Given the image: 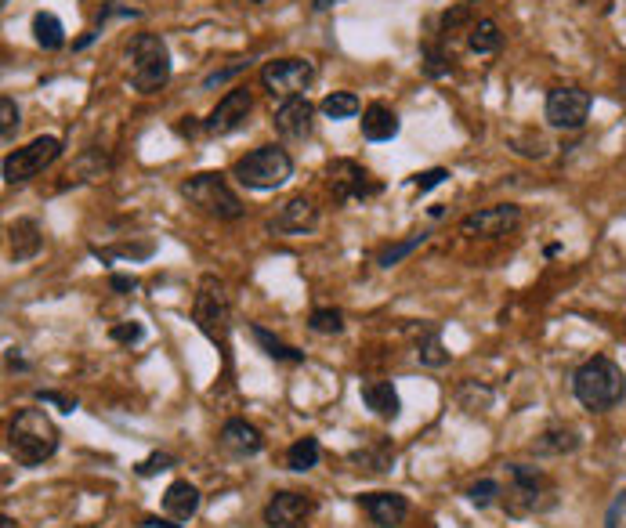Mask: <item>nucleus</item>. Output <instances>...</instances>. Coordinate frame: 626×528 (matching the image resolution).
<instances>
[{"mask_svg": "<svg viewBox=\"0 0 626 528\" xmlns=\"http://www.w3.org/2000/svg\"><path fill=\"white\" fill-rule=\"evenodd\" d=\"M572 395L590 413H608L626 398V377L623 369L608 355H594L572 373Z\"/></svg>", "mask_w": 626, "mask_h": 528, "instance_id": "obj_1", "label": "nucleus"}, {"mask_svg": "<svg viewBox=\"0 0 626 528\" xmlns=\"http://www.w3.org/2000/svg\"><path fill=\"white\" fill-rule=\"evenodd\" d=\"M58 427L44 409H19L8 427V453L19 467H40L58 453Z\"/></svg>", "mask_w": 626, "mask_h": 528, "instance_id": "obj_2", "label": "nucleus"}, {"mask_svg": "<svg viewBox=\"0 0 626 528\" xmlns=\"http://www.w3.org/2000/svg\"><path fill=\"white\" fill-rule=\"evenodd\" d=\"M232 178L243 185V189L254 192H272L283 189L286 181L294 178V160L290 152L279 149V145H261V149L247 152L232 163Z\"/></svg>", "mask_w": 626, "mask_h": 528, "instance_id": "obj_3", "label": "nucleus"}, {"mask_svg": "<svg viewBox=\"0 0 626 528\" xmlns=\"http://www.w3.org/2000/svg\"><path fill=\"white\" fill-rule=\"evenodd\" d=\"M181 196L189 199L196 210H203L207 217H218V221H239V217L247 214L243 199L232 192V185H228L225 174H218V170H200L189 181H181Z\"/></svg>", "mask_w": 626, "mask_h": 528, "instance_id": "obj_4", "label": "nucleus"}, {"mask_svg": "<svg viewBox=\"0 0 626 528\" xmlns=\"http://www.w3.org/2000/svg\"><path fill=\"white\" fill-rule=\"evenodd\" d=\"M127 55H131V87L138 95H156L171 84V51L156 33H138Z\"/></svg>", "mask_w": 626, "mask_h": 528, "instance_id": "obj_5", "label": "nucleus"}, {"mask_svg": "<svg viewBox=\"0 0 626 528\" xmlns=\"http://www.w3.org/2000/svg\"><path fill=\"white\" fill-rule=\"evenodd\" d=\"M192 315H196V326H200L214 344H225L228 330H232V304H228V293L221 279L203 275L200 290H196V304H192Z\"/></svg>", "mask_w": 626, "mask_h": 528, "instance_id": "obj_6", "label": "nucleus"}, {"mask_svg": "<svg viewBox=\"0 0 626 528\" xmlns=\"http://www.w3.org/2000/svg\"><path fill=\"white\" fill-rule=\"evenodd\" d=\"M315 69L312 58H276V62H265L261 69V87L268 95L286 102V98H304V91L315 84Z\"/></svg>", "mask_w": 626, "mask_h": 528, "instance_id": "obj_7", "label": "nucleus"}, {"mask_svg": "<svg viewBox=\"0 0 626 528\" xmlns=\"http://www.w3.org/2000/svg\"><path fill=\"white\" fill-rule=\"evenodd\" d=\"M58 156H62V138H55V134H40V138H33L29 145H22V149L4 156V181H8V185L33 181L37 174H44Z\"/></svg>", "mask_w": 626, "mask_h": 528, "instance_id": "obj_8", "label": "nucleus"}, {"mask_svg": "<svg viewBox=\"0 0 626 528\" xmlns=\"http://www.w3.org/2000/svg\"><path fill=\"white\" fill-rule=\"evenodd\" d=\"M326 189L337 203H362L380 192V185L370 178V170L359 167L355 160H330L326 167Z\"/></svg>", "mask_w": 626, "mask_h": 528, "instance_id": "obj_9", "label": "nucleus"}, {"mask_svg": "<svg viewBox=\"0 0 626 528\" xmlns=\"http://www.w3.org/2000/svg\"><path fill=\"white\" fill-rule=\"evenodd\" d=\"M518 225H522V207L518 203H496V207H482L475 214H467L460 221V232L471 239H503L511 236Z\"/></svg>", "mask_w": 626, "mask_h": 528, "instance_id": "obj_10", "label": "nucleus"}, {"mask_svg": "<svg viewBox=\"0 0 626 528\" xmlns=\"http://www.w3.org/2000/svg\"><path fill=\"white\" fill-rule=\"evenodd\" d=\"M543 116L558 131H579L590 116V91L583 87H554L543 105Z\"/></svg>", "mask_w": 626, "mask_h": 528, "instance_id": "obj_11", "label": "nucleus"}, {"mask_svg": "<svg viewBox=\"0 0 626 528\" xmlns=\"http://www.w3.org/2000/svg\"><path fill=\"white\" fill-rule=\"evenodd\" d=\"M250 109H254V95H250L247 87H232V91H225V95L218 98V105L210 109V116L203 120V131L225 138V134L239 131V127L247 123Z\"/></svg>", "mask_w": 626, "mask_h": 528, "instance_id": "obj_12", "label": "nucleus"}, {"mask_svg": "<svg viewBox=\"0 0 626 528\" xmlns=\"http://www.w3.org/2000/svg\"><path fill=\"white\" fill-rule=\"evenodd\" d=\"M543 478L536 467H525V463H511V485H507V510L511 514H529V510L540 507V496H543Z\"/></svg>", "mask_w": 626, "mask_h": 528, "instance_id": "obj_13", "label": "nucleus"}, {"mask_svg": "<svg viewBox=\"0 0 626 528\" xmlns=\"http://www.w3.org/2000/svg\"><path fill=\"white\" fill-rule=\"evenodd\" d=\"M315 225H319V207L308 196H290L268 217V232H276V236H304Z\"/></svg>", "mask_w": 626, "mask_h": 528, "instance_id": "obj_14", "label": "nucleus"}, {"mask_svg": "<svg viewBox=\"0 0 626 528\" xmlns=\"http://www.w3.org/2000/svg\"><path fill=\"white\" fill-rule=\"evenodd\" d=\"M272 123H276V131L283 134V138L301 142L315 127V105L308 102V98H286V102H279Z\"/></svg>", "mask_w": 626, "mask_h": 528, "instance_id": "obj_15", "label": "nucleus"}, {"mask_svg": "<svg viewBox=\"0 0 626 528\" xmlns=\"http://www.w3.org/2000/svg\"><path fill=\"white\" fill-rule=\"evenodd\" d=\"M308 514H312V500L301 496V492H276V496L265 503L268 528H301Z\"/></svg>", "mask_w": 626, "mask_h": 528, "instance_id": "obj_16", "label": "nucleus"}, {"mask_svg": "<svg viewBox=\"0 0 626 528\" xmlns=\"http://www.w3.org/2000/svg\"><path fill=\"white\" fill-rule=\"evenodd\" d=\"M359 507L370 514L377 528H399L409 518V500L399 492H366L359 496Z\"/></svg>", "mask_w": 626, "mask_h": 528, "instance_id": "obj_17", "label": "nucleus"}, {"mask_svg": "<svg viewBox=\"0 0 626 528\" xmlns=\"http://www.w3.org/2000/svg\"><path fill=\"white\" fill-rule=\"evenodd\" d=\"M402 123L399 113L384 102H373L362 109V138L366 142H391V138H399Z\"/></svg>", "mask_w": 626, "mask_h": 528, "instance_id": "obj_18", "label": "nucleus"}, {"mask_svg": "<svg viewBox=\"0 0 626 528\" xmlns=\"http://www.w3.org/2000/svg\"><path fill=\"white\" fill-rule=\"evenodd\" d=\"M359 395L366 402V409L373 416H380V420H395L402 413V398L391 380H362Z\"/></svg>", "mask_w": 626, "mask_h": 528, "instance_id": "obj_19", "label": "nucleus"}, {"mask_svg": "<svg viewBox=\"0 0 626 528\" xmlns=\"http://www.w3.org/2000/svg\"><path fill=\"white\" fill-rule=\"evenodd\" d=\"M8 243H11V261H33L44 250V232L33 217H19L8 225Z\"/></svg>", "mask_w": 626, "mask_h": 528, "instance_id": "obj_20", "label": "nucleus"}, {"mask_svg": "<svg viewBox=\"0 0 626 528\" xmlns=\"http://www.w3.org/2000/svg\"><path fill=\"white\" fill-rule=\"evenodd\" d=\"M221 445H225L232 456H257L265 449V438H261V431H257L254 424H247V420H228V424L221 427Z\"/></svg>", "mask_w": 626, "mask_h": 528, "instance_id": "obj_21", "label": "nucleus"}, {"mask_svg": "<svg viewBox=\"0 0 626 528\" xmlns=\"http://www.w3.org/2000/svg\"><path fill=\"white\" fill-rule=\"evenodd\" d=\"M163 507H167V514L178 521L196 518V510H200V489L189 485V481H174L171 489L163 492Z\"/></svg>", "mask_w": 626, "mask_h": 528, "instance_id": "obj_22", "label": "nucleus"}, {"mask_svg": "<svg viewBox=\"0 0 626 528\" xmlns=\"http://www.w3.org/2000/svg\"><path fill=\"white\" fill-rule=\"evenodd\" d=\"M579 449V434L569 431V427H551V431H543L536 442H532V453L540 456H565V453H576Z\"/></svg>", "mask_w": 626, "mask_h": 528, "instance_id": "obj_23", "label": "nucleus"}, {"mask_svg": "<svg viewBox=\"0 0 626 528\" xmlns=\"http://www.w3.org/2000/svg\"><path fill=\"white\" fill-rule=\"evenodd\" d=\"M467 48L475 55H496L503 48V33L493 19H475V26L467 29Z\"/></svg>", "mask_w": 626, "mask_h": 528, "instance_id": "obj_24", "label": "nucleus"}, {"mask_svg": "<svg viewBox=\"0 0 626 528\" xmlns=\"http://www.w3.org/2000/svg\"><path fill=\"white\" fill-rule=\"evenodd\" d=\"M33 40H37L44 51H58L66 44V26H62V19L51 15V11H37V15H33Z\"/></svg>", "mask_w": 626, "mask_h": 528, "instance_id": "obj_25", "label": "nucleus"}, {"mask_svg": "<svg viewBox=\"0 0 626 528\" xmlns=\"http://www.w3.org/2000/svg\"><path fill=\"white\" fill-rule=\"evenodd\" d=\"M417 359H420V366H446L449 362V351L442 348V333H438L435 326H420Z\"/></svg>", "mask_w": 626, "mask_h": 528, "instance_id": "obj_26", "label": "nucleus"}, {"mask_svg": "<svg viewBox=\"0 0 626 528\" xmlns=\"http://www.w3.org/2000/svg\"><path fill=\"white\" fill-rule=\"evenodd\" d=\"M250 333H254V340L265 348V355L268 359H276V362H304V351H297V348H290V344H283L279 337H272V333L265 330V326H250Z\"/></svg>", "mask_w": 626, "mask_h": 528, "instance_id": "obj_27", "label": "nucleus"}, {"mask_svg": "<svg viewBox=\"0 0 626 528\" xmlns=\"http://www.w3.org/2000/svg\"><path fill=\"white\" fill-rule=\"evenodd\" d=\"M319 453H323V449H319V442H315V438H297V442L286 449V467H290V471H297V474L312 471L315 463H319Z\"/></svg>", "mask_w": 626, "mask_h": 528, "instance_id": "obj_28", "label": "nucleus"}, {"mask_svg": "<svg viewBox=\"0 0 626 528\" xmlns=\"http://www.w3.org/2000/svg\"><path fill=\"white\" fill-rule=\"evenodd\" d=\"M359 109V95H351V91H333V95L323 98V113L330 120H351V116H359Z\"/></svg>", "mask_w": 626, "mask_h": 528, "instance_id": "obj_29", "label": "nucleus"}, {"mask_svg": "<svg viewBox=\"0 0 626 528\" xmlns=\"http://www.w3.org/2000/svg\"><path fill=\"white\" fill-rule=\"evenodd\" d=\"M427 243V232H417V236H409V239H402V243H391V246H384L377 254V264L380 268H395L399 261H406L413 250H420V246Z\"/></svg>", "mask_w": 626, "mask_h": 528, "instance_id": "obj_30", "label": "nucleus"}, {"mask_svg": "<svg viewBox=\"0 0 626 528\" xmlns=\"http://www.w3.org/2000/svg\"><path fill=\"white\" fill-rule=\"evenodd\" d=\"M308 330L319 333V337H333V333H341L344 330L341 308H315L312 319H308Z\"/></svg>", "mask_w": 626, "mask_h": 528, "instance_id": "obj_31", "label": "nucleus"}, {"mask_svg": "<svg viewBox=\"0 0 626 528\" xmlns=\"http://www.w3.org/2000/svg\"><path fill=\"white\" fill-rule=\"evenodd\" d=\"M420 58H424V76H431V80H442V76H449V69H453L442 44H424Z\"/></svg>", "mask_w": 626, "mask_h": 528, "instance_id": "obj_32", "label": "nucleus"}, {"mask_svg": "<svg viewBox=\"0 0 626 528\" xmlns=\"http://www.w3.org/2000/svg\"><path fill=\"white\" fill-rule=\"evenodd\" d=\"M471 29L475 26V11L467 8V4H456V8H449L446 15H442V19H438V33H442V37H453L456 29Z\"/></svg>", "mask_w": 626, "mask_h": 528, "instance_id": "obj_33", "label": "nucleus"}, {"mask_svg": "<svg viewBox=\"0 0 626 528\" xmlns=\"http://www.w3.org/2000/svg\"><path fill=\"white\" fill-rule=\"evenodd\" d=\"M496 496H503L500 481H496V478H482V481H475V485L467 489V500L475 503V507H489V503H496Z\"/></svg>", "mask_w": 626, "mask_h": 528, "instance_id": "obj_34", "label": "nucleus"}, {"mask_svg": "<svg viewBox=\"0 0 626 528\" xmlns=\"http://www.w3.org/2000/svg\"><path fill=\"white\" fill-rule=\"evenodd\" d=\"M15 131H19V105H15V98L11 95H4L0 98V138L11 142Z\"/></svg>", "mask_w": 626, "mask_h": 528, "instance_id": "obj_35", "label": "nucleus"}, {"mask_svg": "<svg viewBox=\"0 0 626 528\" xmlns=\"http://www.w3.org/2000/svg\"><path fill=\"white\" fill-rule=\"evenodd\" d=\"M109 337L116 340V344H138V340L145 337L142 322H116L113 330H109Z\"/></svg>", "mask_w": 626, "mask_h": 528, "instance_id": "obj_36", "label": "nucleus"}, {"mask_svg": "<svg viewBox=\"0 0 626 528\" xmlns=\"http://www.w3.org/2000/svg\"><path fill=\"white\" fill-rule=\"evenodd\" d=\"M247 66H250L247 58H236V62H232V66L218 69V73H210L207 80H203V91H210V87H221V84H228V80H232V76H236V73H243V69H247Z\"/></svg>", "mask_w": 626, "mask_h": 528, "instance_id": "obj_37", "label": "nucleus"}, {"mask_svg": "<svg viewBox=\"0 0 626 528\" xmlns=\"http://www.w3.org/2000/svg\"><path fill=\"white\" fill-rule=\"evenodd\" d=\"M446 178H449L446 167H431V170H424V174H417V178H413V189H417V192H431V189H438V185H442Z\"/></svg>", "mask_w": 626, "mask_h": 528, "instance_id": "obj_38", "label": "nucleus"}, {"mask_svg": "<svg viewBox=\"0 0 626 528\" xmlns=\"http://www.w3.org/2000/svg\"><path fill=\"white\" fill-rule=\"evenodd\" d=\"M142 11L138 8H124V4H105L102 11H98V26H105L109 19H138Z\"/></svg>", "mask_w": 626, "mask_h": 528, "instance_id": "obj_39", "label": "nucleus"}, {"mask_svg": "<svg viewBox=\"0 0 626 528\" xmlns=\"http://www.w3.org/2000/svg\"><path fill=\"white\" fill-rule=\"evenodd\" d=\"M37 402H48V406H58L62 413H73V409H76V398L58 395V391H37Z\"/></svg>", "mask_w": 626, "mask_h": 528, "instance_id": "obj_40", "label": "nucleus"}, {"mask_svg": "<svg viewBox=\"0 0 626 528\" xmlns=\"http://www.w3.org/2000/svg\"><path fill=\"white\" fill-rule=\"evenodd\" d=\"M167 467H174V460H171V456L156 453V456H149V460H145L142 467H138V474H142V478H152V474H156V471H167Z\"/></svg>", "mask_w": 626, "mask_h": 528, "instance_id": "obj_41", "label": "nucleus"}, {"mask_svg": "<svg viewBox=\"0 0 626 528\" xmlns=\"http://www.w3.org/2000/svg\"><path fill=\"white\" fill-rule=\"evenodd\" d=\"M619 514H626V492L616 496V503H612V510H608V518H605V528H619Z\"/></svg>", "mask_w": 626, "mask_h": 528, "instance_id": "obj_42", "label": "nucleus"}, {"mask_svg": "<svg viewBox=\"0 0 626 528\" xmlns=\"http://www.w3.org/2000/svg\"><path fill=\"white\" fill-rule=\"evenodd\" d=\"M109 286H113L116 293H131V290H138V279H134V275H113Z\"/></svg>", "mask_w": 626, "mask_h": 528, "instance_id": "obj_43", "label": "nucleus"}, {"mask_svg": "<svg viewBox=\"0 0 626 528\" xmlns=\"http://www.w3.org/2000/svg\"><path fill=\"white\" fill-rule=\"evenodd\" d=\"M145 525H149V528H178V525H171V521H160V518H149Z\"/></svg>", "mask_w": 626, "mask_h": 528, "instance_id": "obj_44", "label": "nucleus"}, {"mask_svg": "<svg viewBox=\"0 0 626 528\" xmlns=\"http://www.w3.org/2000/svg\"><path fill=\"white\" fill-rule=\"evenodd\" d=\"M254 4H265V0H254Z\"/></svg>", "mask_w": 626, "mask_h": 528, "instance_id": "obj_45", "label": "nucleus"}, {"mask_svg": "<svg viewBox=\"0 0 626 528\" xmlns=\"http://www.w3.org/2000/svg\"><path fill=\"white\" fill-rule=\"evenodd\" d=\"M4 4H8V0H4Z\"/></svg>", "mask_w": 626, "mask_h": 528, "instance_id": "obj_46", "label": "nucleus"}]
</instances>
